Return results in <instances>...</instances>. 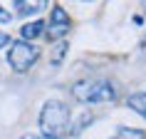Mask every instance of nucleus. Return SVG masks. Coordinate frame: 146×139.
Wrapping results in <instances>:
<instances>
[{
  "instance_id": "11",
  "label": "nucleus",
  "mask_w": 146,
  "mask_h": 139,
  "mask_svg": "<svg viewBox=\"0 0 146 139\" xmlns=\"http://www.w3.org/2000/svg\"><path fill=\"white\" fill-rule=\"evenodd\" d=\"M10 20H13V15H10L8 10L3 8V5H0V25H5V23H10Z\"/></svg>"
},
{
  "instance_id": "8",
  "label": "nucleus",
  "mask_w": 146,
  "mask_h": 139,
  "mask_svg": "<svg viewBox=\"0 0 146 139\" xmlns=\"http://www.w3.org/2000/svg\"><path fill=\"white\" fill-rule=\"evenodd\" d=\"M64 52H67V42H57L52 50V65H60L62 57H64Z\"/></svg>"
},
{
  "instance_id": "13",
  "label": "nucleus",
  "mask_w": 146,
  "mask_h": 139,
  "mask_svg": "<svg viewBox=\"0 0 146 139\" xmlns=\"http://www.w3.org/2000/svg\"><path fill=\"white\" fill-rule=\"evenodd\" d=\"M8 42H10V37L5 35V32H0V50H3V47L8 45Z\"/></svg>"
},
{
  "instance_id": "10",
  "label": "nucleus",
  "mask_w": 146,
  "mask_h": 139,
  "mask_svg": "<svg viewBox=\"0 0 146 139\" xmlns=\"http://www.w3.org/2000/svg\"><path fill=\"white\" fill-rule=\"evenodd\" d=\"M89 122H92V114H89V112H84V114H82V117L77 119V124L72 127V134H79V132L84 129V127H87Z\"/></svg>"
},
{
  "instance_id": "14",
  "label": "nucleus",
  "mask_w": 146,
  "mask_h": 139,
  "mask_svg": "<svg viewBox=\"0 0 146 139\" xmlns=\"http://www.w3.org/2000/svg\"><path fill=\"white\" fill-rule=\"evenodd\" d=\"M141 5H144V8H146V0H141Z\"/></svg>"
},
{
  "instance_id": "2",
  "label": "nucleus",
  "mask_w": 146,
  "mask_h": 139,
  "mask_svg": "<svg viewBox=\"0 0 146 139\" xmlns=\"http://www.w3.org/2000/svg\"><path fill=\"white\" fill-rule=\"evenodd\" d=\"M72 97L82 104H97V102H114L116 90L109 80H82L72 87Z\"/></svg>"
},
{
  "instance_id": "7",
  "label": "nucleus",
  "mask_w": 146,
  "mask_h": 139,
  "mask_svg": "<svg viewBox=\"0 0 146 139\" xmlns=\"http://www.w3.org/2000/svg\"><path fill=\"white\" fill-rule=\"evenodd\" d=\"M42 30H45V23H42V20H35V23H27V25H23L20 35H23V40H25V42H30V40L40 37V35H42Z\"/></svg>"
},
{
  "instance_id": "12",
  "label": "nucleus",
  "mask_w": 146,
  "mask_h": 139,
  "mask_svg": "<svg viewBox=\"0 0 146 139\" xmlns=\"http://www.w3.org/2000/svg\"><path fill=\"white\" fill-rule=\"evenodd\" d=\"M20 139H54V137H50V134H42V132H40V134H23Z\"/></svg>"
},
{
  "instance_id": "9",
  "label": "nucleus",
  "mask_w": 146,
  "mask_h": 139,
  "mask_svg": "<svg viewBox=\"0 0 146 139\" xmlns=\"http://www.w3.org/2000/svg\"><path fill=\"white\" fill-rule=\"evenodd\" d=\"M116 139H146V134L139 129H121Z\"/></svg>"
},
{
  "instance_id": "15",
  "label": "nucleus",
  "mask_w": 146,
  "mask_h": 139,
  "mask_svg": "<svg viewBox=\"0 0 146 139\" xmlns=\"http://www.w3.org/2000/svg\"><path fill=\"white\" fill-rule=\"evenodd\" d=\"M82 3H89V0H82Z\"/></svg>"
},
{
  "instance_id": "1",
  "label": "nucleus",
  "mask_w": 146,
  "mask_h": 139,
  "mask_svg": "<svg viewBox=\"0 0 146 139\" xmlns=\"http://www.w3.org/2000/svg\"><path fill=\"white\" fill-rule=\"evenodd\" d=\"M40 127H42V134H50V137L60 139L69 127V109L64 102L60 100H50L42 104V112H40Z\"/></svg>"
},
{
  "instance_id": "6",
  "label": "nucleus",
  "mask_w": 146,
  "mask_h": 139,
  "mask_svg": "<svg viewBox=\"0 0 146 139\" xmlns=\"http://www.w3.org/2000/svg\"><path fill=\"white\" fill-rule=\"evenodd\" d=\"M126 104H129L139 117H144V119H146V92H134V94H129Z\"/></svg>"
},
{
  "instance_id": "5",
  "label": "nucleus",
  "mask_w": 146,
  "mask_h": 139,
  "mask_svg": "<svg viewBox=\"0 0 146 139\" xmlns=\"http://www.w3.org/2000/svg\"><path fill=\"white\" fill-rule=\"evenodd\" d=\"M47 5V0H15V8L20 15H37Z\"/></svg>"
},
{
  "instance_id": "3",
  "label": "nucleus",
  "mask_w": 146,
  "mask_h": 139,
  "mask_svg": "<svg viewBox=\"0 0 146 139\" xmlns=\"http://www.w3.org/2000/svg\"><path fill=\"white\" fill-rule=\"evenodd\" d=\"M37 57H40V50L32 42H25V40L13 42L10 50H8V62H10V67L15 70V72H27L37 62Z\"/></svg>"
},
{
  "instance_id": "4",
  "label": "nucleus",
  "mask_w": 146,
  "mask_h": 139,
  "mask_svg": "<svg viewBox=\"0 0 146 139\" xmlns=\"http://www.w3.org/2000/svg\"><path fill=\"white\" fill-rule=\"evenodd\" d=\"M45 27H47V37L50 40H62L69 32V27H72V20H69L67 10L62 5H54L52 13H50V23Z\"/></svg>"
}]
</instances>
